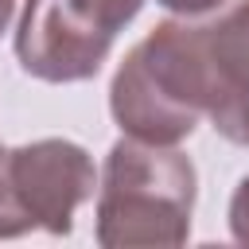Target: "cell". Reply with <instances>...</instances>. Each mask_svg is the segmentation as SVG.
Masks as SVG:
<instances>
[{
	"mask_svg": "<svg viewBox=\"0 0 249 249\" xmlns=\"http://www.w3.org/2000/svg\"><path fill=\"white\" fill-rule=\"evenodd\" d=\"M198 47L210 78V113L249 93V0H233L218 16L210 12V19L198 16Z\"/></svg>",
	"mask_w": 249,
	"mask_h": 249,
	"instance_id": "obj_5",
	"label": "cell"
},
{
	"mask_svg": "<svg viewBox=\"0 0 249 249\" xmlns=\"http://www.w3.org/2000/svg\"><path fill=\"white\" fill-rule=\"evenodd\" d=\"M31 230H39V226H35V218L27 214V206L19 202V195H16V183H12V175H8V148H4V152H0V241L23 237V233H31Z\"/></svg>",
	"mask_w": 249,
	"mask_h": 249,
	"instance_id": "obj_6",
	"label": "cell"
},
{
	"mask_svg": "<svg viewBox=\"0 0 249 249\" xmlns=\"http://www.w3.org/2000/svg\"><path fill=\"white\" fill-rule=\"evenodd\" d=\"M109 113L124 136L148 144H179L210 117L198 19L171 16L156 23L121 58L109 82Z\"/></svg>",
	"mask_w": 249,
	"mask_h": 249,
	"instance_id": "obj_2",
	"label": "cell"
},
{
	"mask_svg": "<svg viewBox=\"0 0 249 249\" xmlns=\"http://www.w3.org/2000/svg\"><path fill=\"white\" fill-rule=\"evenodd\" d=\"M0 152H4V148H0Z\"/></svg>",
	"mask_w": 249,
	"mask_h": 249,
	"instance_id": "obj_11",
	"label": "cell"
},
{
	"mask_svg": "<svg viewBox=\"0 0 249 249\" xmlns=\"http://www.w3.org/2000/svg\"><path fill=\"white\" fill-rule=\"evenodd\" d=\"M230 233H233V241L249 245V175L237 183V191L230 198Z\"/></svg>",
	"mask_w": 249,
	"mask_h": 249,
	"instance_id": "obj_8",
	"label": "cell"
},
{
	"mask_svg": "<svg viewBox=\"0 0 249 249\" xmlns=\"http://www.w3.org/2000/svg\"><path fill=\"white\" fill-rule=\"evenodd\" d=\"M140 8L144 0H23L16 58L39 82H86Z\"/></svg>",
	"mask_w": 249,
	"mask_h": 249,
	"instance_id": "obj_3",
	"label": "cell"
},
{
	"mask_svg": "<svg viewBox=\"0 0 249 249\" xmlns=\"http://www.w3.org/2000/svg\"><path fill=\"white\" fill-rule=\"evenodd\" d=\"M156 4H163L171 16H187V19H198V16L226 8V0H156Z\"/></svg>",
	"mask_w": 249,
	"mask_h": 249,
	"instance_id": "obj_9",
	"label": "cell"
},
{
	"mask_svg": "<svg viewBox=\"0 0 249 249\" xmlns=\"http://www.w3.org/2000/svg\"><path fill=\"white\" fill-rule=\"evenodd\" d=\"M198 175L175 144L121 136L97 179V245L179 249L191 237Z\"/></svg>",
	"mask_w": 249,
	"mask_h": 249,
	"instance_id": "obj_1",
	"label": "cell"
},
{
	"mask_svg": "<svg viewBox=\"0 0 249 249\" xmlns=\"http://www.w3.org/2000/svg\"><path fill=\"white\" fill-rule=\"evenodd\" d=\"M8 175L35 226L54 237H66L74 230L78 206L97 195V179H101L89 152L62 136L8 148Z\"/></svg>",
	"mask_w": 249,
	"mask_h": 249,
	"instance_id": "obj_4",
	"label": "cell"
},
{
	"mask_svg": "<svg viewBox=\"0 0 249 249\" xmlns=\"http://www.w3.org/2000/svg\"><path fill=\"white\" fill-rule=\"evenodd\" d=\"M12 16H16V0H0V35L8 31V23H12Z\"/></svg>",
	"mask_w": 249,
	"mask_h": 249,
	"instance_id": "obj_10",
	"label": "cell"
},
{
	"mask_svg": "<svg viewBox=\"0 0 249 249\" xmlns=\"http://www.w3.org/2000/svg\"><path fill=\"white\" fill-rule=\"evenodd\" d=\"M210 124H214L218 136H226L230 144L249 148V93L230 97L226 105H218V109L210 113Z\"/></svg>",
	"mask_w": 249,
	"mask_h": 249,
	"instance_id": "obj_7",
	"label": "cell"
}]
</instances>
